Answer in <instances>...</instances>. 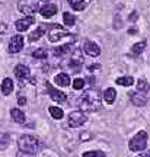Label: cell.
<instances>
[{"mask_svg":"<svg viewBox=\"0 0 150 157\" xmlns=\"http://www.w3.org/2000/svg\"><path fill=\"white\" fill-rule=\"evenodd\" d=\"M48 111H50L51 117L54 118V119H61V118H63V115H64V112L61 111L60 108H57V106H50V108H48Z\"/></svg>","mask_w":150,"mask_h":157,"instance_id":"cell-24","label":"cell"},{"mask_svg":"<svg viewBox=\"0 0 150 157\" xmlns=\"http://www.w3.org/2000/svg\"><path fill=\"white\" fill-rule=\"evenodd\" d=\"M85 86V80L83 78H74V82H73V89L74 90H80L83 89Z\"/></svg>","mask_w":150,"mask_h":157,"instance_id":"cell-29","label":"cell"},{"mask_svg":"<svg viewBox=\"0 0 150 157\" xmlns=\"http://www.w3.org/2000/svg\"><path fill=\"white\" fill-rule=\"evenodd\" d=\"M63 21L66 23V26H73L74 22H76V16L72 15V13H69V12H64L63 13Z\"/></svg>","mask_w":150,"mask_h":157,"instance_id":"cell-22","label":"cell"},{"mask_svg":"<svg viewBox=\"0 0 150 157\" xmlns=\"http://www.w3.org/2000/svg\"><path fill=\"white\" fill-rule=\"evenodd\" d=\"M51 28L48 31V39H50L51 42H57V41H60L61 38H64L69 35L67 32V29H64L61 25L58 23H54V25H50Z\"/></svg>","mask_w":150,"mask_h":157,"instance_id":"cell-5","label":"cell"},{"mask_svg":"<svg viewBox=\"0 0 150 157\" xmlns=\"http://www.w3.org/2000/svg\"><path fill=\"white\" fill-rule=\"evenodd\" d=\"M39 13H41L44 17L54 16V15L57 13V6L54 5V3H45V5L39 9Z\"/></svg>","mask_w":150,"mask_h":157,"instance_id":"cell-13","label":"cell"},{"mask_svg":"<svg viewBox=\"0 0 150 157\" xmlns=\"http://www.w3.org/2000/svg\"><path fill=\"white\" fill-rule=\"evenodd\" d=\"M10 115H12V119L18 124H23L25 122V115L21 109H18V108H13L10 111Z\"/></svg>","mask_w":150,"mask_h":157,"instance_id":"cell-17","label":"cell"},{"mask_svg":"<svg viewBox=\"0 0 150 157\" xmlns=\"http://www.w3.org/2000/svg\"><path fill=\"white\" fill-rule=\"evenodd\" d=\"M115 83L120 86H133L134 84V78L131 76H124V77H118L115 80Z\"/></svg>","mask_w":150,"mask_h":157,"instance_id":"cell-21","label":"cell"},{"mask_svg":"<svg viewBox=\"0 0 150 157\" xmlns=\"http://www.w3.org/2000/svg\"><path fill=\"white\" fill-rule=\"evenodd\" d=\"M9 146V135L5 132H0V150H3Z\"/></svg>","mask_w":150,"mask_h":157,"instance_id":"cell-26","label":"cell"},{"mask_svg":"<svg viewBox=\"0 0 150 157\" xmlns=\"http://www.w3.org/2000/svg\"><path fill=\"white\" fill-rule=\"evenodd\" d=\"M104 99H105L106 103H109L112 105L115 99H117V90L114 89V87H108V89L104 90Z\"/></svg>","mask_w":150,"mask_h":157,"instance_id":"cell-14","label":"cell"},{"mask_svg":"<svg viewBox=\"0 0 150 157\" xmlns=\"http://www.w3.org/2000/svg\"><path fill=\"white\" fill-rule=\"evenodd\" d=\"M35 22V19L34 16H26L23 17V19H19L16 23H15V28H16L18 32H25V31H28L29 26Z\"/></svg>","mask_w":150,"mask_h":157,"instance_id":"cell-11","label":"cell"},{"mask_svg":"<svg viewBox=\"0 0 150 157\" xmlns=\"http://www.w3.org/2000/svg\"><path fill=\"white\" fill-rule=\"evenodd\" d=\"M18 102H19V105H25V103H26V99H25L23 96H21V98H18Z\"/></svg>","mask_w":150,"mask_h":157,"instance_id":"cell-31","label":"cell"},{"mask_svg":"<svg viewBox=\"0 0 150 157\" xmlns=\"http://www.w3.org/2000/svg\"><path fill=\"white\" fill-rule=\"evenodd\" d=\"M73 48V44H66V45H61L58 48H54V56L57 57H61L64 56V54H69Z\"/></svg>","mask_w":150,"mask_h":157,"instance_id":"cell-19","label":"cell"},{"mask_svg":"<svg viewBox=\"0 0 150 157\" xmlns=\"http://www.w3.org/2000/svg\"><path fill=\"white\" fill-rule=\"evenodd\" d=\"M18 148L21 153H28V154H35L42 148V143L34 137V135H22L18 140Z\"/></svg>","mask_w":150,"mask_h":157,"instance_id":"cell-2","label":"cell"},{"mask_svg":"<svg viewBox=\"0 0 150 157\" xmlns=\"http://www.w3.org/2000/svg\"><path fill=\"white\" fill-rule=\"evenodd\" d=\"M147 141H149V134L146 131H139L128 143V148L131 151H141L147 147Z\"/></svg>","mask_w":150,"mask_h":157,"instance_id":"cell-3","label":"cell"},{"mask_svg":"<svg viewBox=\"0 0 150 157\" xmlns=\"http://www.w3.org/2000/svg\"><path fill=\"white\" fill-rule=\"evenodd\" d=\"M34 58H41V60H45L47 58V51L45 50H37L32 52Z\"/></svg>","mask_w":150,"mask_h":157,"instance_id":"cell-27","label":"cell"},{"mask_svg":"<svg viewBox=\"0 0 150 157\" xmlns=\"http://www.w3.org/2000/svg\"><path fill=\"white\" fill-rule=\"evenodd\" d=\"M69 2V5L72 6V9H74V10H83L85 7L88 6V0H67Z\"/></svg>","mask_w":150,"mask_h":157,"instance_id":"cell-18","label":"cell"},{"mask_svg":"<svg viewBox=\"0 0 150 157\" xmlns=\"http://www.w3.org/2000/svg\"><path fill=\"white\" fill-rule=\"evenodd\" d=\"M85 122H86V117H85V113L80 112V111H73V112H70L69 117H67V124H69V127H72V128L82 127Z\"/></svg>","mask_w":150,"mask_h":157,"instance_id":"cell-6","label":"cell"},{"mask_svg":"<svg viewBox=\"0 0 150 157\" xmlns=\"http://www.w3.org/2000/svg\"><path fill=\"white\" fill-rule=\"evenodd\" d=\"M45 34V25H42V26H39L37 31H34L32 34H31V36H29V41L31 42H34V41H38L42 35Z\"/></svg>","mask_w":150,"mask_h":157,"instance_id":"cell-20","label":"cell"},{"mask_svg":"<svg viewBox=\"0 0 150 157\" xmlns=\"http://www.w3.org/2000/svg\"><path fill=\"white\" fill-rule=\"evenodd\" d=\"M18 157H35V156H34V154H28V153H21L19 151Z\"/></svg>","mask_w":150,"mask_h":157,"instance_id":"cell-30","label":"cell"},{"mask_svg":"<svg viewBox=\"0 0 150 157\" xmlns=\"http://www.w3.org/2000/svg\"><path fill=\"white\" fill-rule=\"evenodd\" d=\"M12 92H13V82H12V78L6 77L3 78V82H2V93L3 95H10Z\"/></svg>","mask_w":150,"mask_h":157,"instance_id":"cell-15","label":"cell"},{"mask_svg":"<svg viewBox=\"0 0 150 157\" xmlns=\"http://www.w3.org/2000/svg\"><path fill=\"white\" fill-rule=\"evenodd\" d=\"M47 87H48V93H50V98L54 102H66V95L60 92V90L54 89L50 83H47Z\"/></svg>","mask_w":150,"mask_h":157,"instance_id":"cell-12","label":"cell"},{"mask_svg":"<svg viewBox=\"0 0 150 157\" xmlns=\"http://www.w3.org/2000/svg\"><path fill=\"white\" fill-rule=\"evenodd\" d=\"M29 68L26 67V66H23V64H19V66H16L15 67V76H16V78L19 80V83H25V80H28L29 78Z\"/></svg>","mask_w":150,"mask_h":157,"instance_id":"cell-10","label":"cell"},{"mask_svg":"<svg viewBox=\"0 0 150 157\" xmlns=\"http://www.w3.org/2000/svg\"><path fill=\"white\" fill-rule=\"evenodd\" d=\"M141 157H150V150H147V151L143 153V154H141Z\"/></svg>","mask_w":150,"mask_h":157,"instance_id":"cell-33","label":"cell"},{"mask_svg":"<svg viewBox=\"0 0 150 157\" xmlns=\"http://www.w3.org/2000/svg\"><path fill=\"white\" fill-rule=\"evenodd\" d=\"M144 48H146V42H137V44L133 45L131 51H133V54L139 56V54H141V52L144 51Z\"/></svg>","mask_w":150,"mask_h":157,"instance_id":"cell-25","label":"cell"},{"mask_svg":"<svg viewBox=\"0 0 150 157\" xmlns=\"http://www.w3.org/2000/svg\"><path fill=\"white\" fill-rule=\"evenodd\" d=\"M83 157H106V156L102 151L93 150V151H86V153H83Z\"/></svg>","mask_w":150,"mask_h":157,"instance_id":"cell-28","label":"cell"},{"mask_svg":"<svg viewBox=\"0 0 150 157\" xmlns=\"http://www.w3.org/2000/svg\"><path fill=\"white\" fill-rule=\"evenodd\" d=\"M137 90H140V92H144V93H149L150 84L146 82L144 78H139V80H137Z\"/></svg>","mask_w":150,"mask_h":157,"instance_id":"cell-23","label":"cell"},{"mask_svg":"<svg viewBox=\"0 0 150 157\" xmlns=\"http://www.w3.org/2000/svg\"><path fill=\"white\" fill-rule=\"evenodd\" d=\"M39 2L41 0H19L18 9L22 12L23 15L31 16V15H34L39 9Z\"/></svg>","mask_w":150,"mask_h":157,"instance_id":"cell-4","label":"cell"},{"mask_svg":"<svg viewBox=\"0 0 150 157\" xmlns=\"http://www.w3.org/2000/svg\"><path fill=\"white\" fill-rule=\"evenodd\" d=\"M130 21H137V12H133L131 16H130Z\"/></svg>","mask_w":150,"mask_h":157,"instance_id":"cell-32","label":"cell"},{"mask_svg":"<svg viewBox=\"0 0 150 157\" xmlns=\"http://www.w3.org/2000/svg\"><path fill=\"white\" fill-rule=\"evenodd\" d=\"M130 99L136 106H144L147 101H149V93H144V92H140V90H136V92H130Z\"/></svg>","mask_w":150,"mask_h":157,"instance_id":"cell-7","label":"cell"},{"mask_svg":"<svg viewBox=\"0 0 150 157\" xmlns=\"http://www.w3.org/2000/svg\"><path fill=\"white\" fill-rule=\"evenodd\" d=\"M56 83L61 87H67L69 84H70V77H69V74L67 73H58L56 76Z\"/></svg>","mask_w":150,"mask_h":157,"instance_id":"cell-16","label":"cell"},{"mask_svg":"<svg viewBox=\"0 0 150 157\" xmlns=\"http://www.w3.org/2000/svg\"><path fill=\"white\" fill-rule=\"evenodd\" d=\"M83 51H85V54H88L89 57H98L101 54L99 45L96 44V42H93V41H85Z\"/></svg>","mask_w":150,"mask_h":157,"instance_id":"cell-9","label":"cell"},{"mask_svg":"<svg viewBox=\"0 0 150 157\" xmlns=\"http://www.w3.org/2000/svg\"><path fill=\"white\" fill-rule=\"evenodd\" d=\"M80 112H93L102 108L101 105V95L96 89L86 90L77 102Z\"/></svg>","mask_w":150,"mask_h":157,"instance_id":"cell-1","label":"cell"},{"mask_svg":"<svg viewBox=\"0 0 150 157\" xmlns=\"http://www.w3.org/2000/svg\"><path fill=\"white\" fill-rule=\"evenodd\" d=\"M23 48V36L21 35H13L10 38V42H9V52L10 54H16Z\"/></svg>","mask_w":150,"mask_h":157,"instance_id":"cell-8","label":"cell"}]
</instances>
